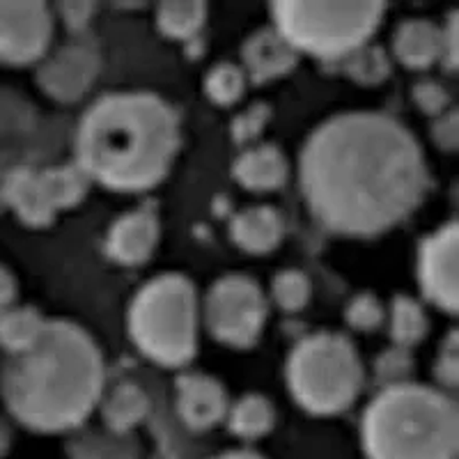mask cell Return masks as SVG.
Here are the masks:
<instances>
[{
    "instance_id": "cell-19",
    "label": "cell",
    "mask_w": 459,
    "mask_h": 459,
    "mask_svg": "<svg viewBox=\"0 0 459 459\" xmlns=\"http://www.w3.org/2000/svg\"><path fill=\"white\" fill-rule=\"evenodd\" d=\"M97 407H100L106 429L134 434V429L145 423L147 416H150L152 400L138 384L120 381L110 391H104Z\"/></svg>"
},
{
    "instance_id": "cell-33",
    "label": "cell",
    "mask_w": 459,
    "mask_h": 459,
    "mask_svg": "<svg viewBox=\"0 0 459 459\" xmlns=\"http://www.w3.org/2000/svg\"><path fill=\"white\" fill-rule=\"evenodd\" d=\"M272 117V110L266 104H253L251 108H246L244 113H239L232 120V126H230V134H232V141L237 145H246V143L255 141L262 134V129L266 126Z\"/></svg>"
},
{
    "instance_id": "cell-5",
    "label": "cell",
    "mask_w": 459,
    "mask_h": 459,
    "mask_svg": "<svg viewBox=\"0 0 459 459\" xmlns=\"http://www.w3.org/2000/svg\"><path fill=\"white\" fill-rule=\"evenodd\" d=\"M198 292L182 273L147 281L126 313V329L138 351L163 368L191 363L198 350Z\"/></svg>"
},
{
    "instance_id": "cell-25",
    "label": "cell",
    "mask_w": 459,
    "mask_h": 459,
    "mask_svg": "<svg viewBox=\"0 0 459 459\" xmlns=\"http://www.w3.org/2000/svg\"><path fill=\"white\" fill-rule=\"evenodd\" d=\"M207 5L204 3H191V0H178V3H161L157 7V28L168 39L188 42L194 39L207 23Z\"/></svg>"
},
{
    "instance_id": "cell-37",
    "label": "cell",
    "mask_w": 459,
    "mask_h": 459,
    "mask_svg": "<svg viewBox=\"0 0 459 459\" xmlns=\"http://www.w3.org/2000/svg\"><path fill=\"white\" fill-rule=\"evenodd\" d=\"M16 292H19V285H16L14 273L5 264H0V315L14 306Z\"/></svg>"
},
{
    "instance_id": "cell-3",
    "label": "cell",
    "mask_w": 459,
    "mask_h": 459,
    "mask_svg": "<svg viewBox=\"0 0 459 459\" xmlns=\"http://www.w3.org/2000/svg\"><path fill=\"white\" fill-rule=\"evenodd\" d=\"M179 115L154 92L100 97L81 117L74 136L76 166L90 182L141 194L157 186L178 157Z\"/></svg>"
},
{
    "instance_id": "cell-13",
    "label": "cell",
    "mask_w": 459,
    "mask_h": 459,
    "mask_svg": "<svg viewBox=\"0 0 459 459\" xmlns=\"http://www.w3.org/2000/svg\"><path fill=\"white\" fill-rule=\"evenodd\" d=\"M175 407L188 429L204 432L223 423L230 400L219 379L203 372H184L175 381Z\"/></svg>"
},
{
    "instance_id": "cell-8",
    "label": "cell",
    "mask_w": 459,
    "mask_h": 459,
    "mask_svg": "<svg viewBox=\"0 0 459 459\" xmlns=\"http://www.w3.org/2000/svg\"><path fill=\"white\" fill-rule=\"evenodd\" d=\"M90 184L76 163L19 166L0 182V207L12 209L28 228H47L60 212L83 203Z\"/></svg>"
},
{
    "instance_id": "cell-1",
    "label": "cell",
    "mask_w": 459,
    "mask_h": 459,
    "mask_svg": "<svg viewBox=\"0 0 459 459\" xmlns=\"http://www.w3.org/2000/svg\"><path fill=\"white\" fill-rule=\"evenodd\" d=\"M299 184L319 225L344 237L384 235L428 188V166L407 125L351 110L315 126L299 157Z\"/></svg>"
},
{
    "instance_id": "cell-35",
    "label": "cell",
    "mask_w": 459,
    "mask_h": 459,
    "mask_svg": "<svg viewBox=\"0 0 459 459\" xmlns=\"http://www.w3.org/2000/svg\"><path fill=\"white\" fill-rule=\"evenodd\" d=\"M56 12L69 30L83 32L92 23L94 14H97V5L94 3H60Z\"/></svg>"
},
{
    "instance_id": "cell-16",
    "label": "cell",
    "mask_w": 459,
    "mask_h": 459,
    "mask_svg": "<svg viewBox=\"0 0 459 459\" xmlns=\"http://www.w3.org/2000/svg\"><path fill=\"white\" fill-rule=\"evenodd\" d=\"M282 237H285V221H282L281 212L269 204L241 209L239 214H235L230 221L232 244L251 255H264V253L276 251Z\"/></svg>"
},
{
    "instance_id": "cell-22",
    "label": "cell",
    "mask_w": 459,
    "mask_h": 459,
    "mask_svg": "<svg viewBox=\"0 0 459 459\" xmlns=\"http://www.w3.org/2000/svg\"><path fill=\"white\" fill-rule=\"evenodd\" d=\"M48 319L32 306H12L0 315V347L7 356L32 350L42 338Z\"/></svg>"
},
{
    "instance_id": "cell-14",
    "label": "cell",
    "mask_w": 459,
    "mask_h": 459,
    "mask_svg": "<svg viewBox=\"0 0 459 459\" xmlns=\"http://www.w3.org/2000/svg\"><path fill=\"white\" fill-rule=\"evenodd\" d=\"M161 235V223L154 204L131 209L115 219L106 235V255L122 266L145 264Z\"/></svg>"
},
{
    "instance_id": "cell-29",
    "label": "cell",
    "mask_w": 459,
    "mask_h": 459,
    "mask_svg": "<svg viewBox=\"0 0 459 459\" xmlns=\"http://www.w3.org/2000/svg\"><path fill=\"white\" fill-rule=\"evenodd\" d=\"M372 372H375V384L381 388H393L409 384L413 375V354L411 350H402L391 344L388 350L381 351L372 363Z\"/></svg>"
},
{
    "instance_id": "cell-26",
    "label": "cell",
    "mask_w": 459,
    "mask_h": 459,
    "mask_svg": "<svg viewBox=\"0 0 459 459\" xmlns=\"http://www.w3.org/2000/svg\"><path fill=\"white\" fill-rule=\"evenodd\" d=\"M338 65L340 72L344 76H350L351 81L360 85H379L381 81H386L391 76V60L388 53L375 44H363L350 56L342 57Z\"/></svg>"
},
{
    "instance_id": "cell-10",
    "label": "cell",
    "mask_w": 459,
    "mask_h": 459,
    "mask_svg": "<svg viewBox=\"0 0 459 459\" xmlns=\"http://www.w3.org/2000/svg\"><path fill=\"white\" fill-rule=\"evenodd\" d=\"M100 69V51L90 42L74 39L48 51L37 63L35 81L57 104H76L97 83Z\"/></svg>"
},
{
    "instance_id": "cell-32",
    "label": "cell",
    "mask_w": 459,
    "mask_h": 459,
    "mask_svg": "<svg viewBox=\"0 0 459 459\" xmlns=\"http://www.w3.org/2000/svg\"><path fill=\"white\" fill-rule=\"evenodd\" d=\"M411 97L413 104L420 108V113L429 115L432 120L453 108V97H450L448 88L438 83V81H418L411 90Z\"/></svg>"
},
{
    "instance_id": "cell-11",
    "label": "cell",
    "mask_w": 459,
    "mask_h": 459,
    "mask_svg": "<svg viewBox=\"0 0 459 459\" xmlns=\"http://www.w3.org/2000/svg\"><path fill=\"white\" fill-rule=\"evenodd\" d=\"M53 16L44 3H0V63H39L51 51Z\"/></svg>"
},
{
    "instance_id": "cell-27",
    "label": "cell",
    "mask_w": 459,
    "mask_h": 459,
    "mask_svg": "<svg viewBox=\"0 0 459 459\" xmlns=\"http://www.w3.org/2000/svg\"><path fill=\"white\" fill-rule=\"evenodd\" d=\"M246 79L244 69L235 63H219L209 69L204 76V94L216 106H232L244 97Z\"/></svg>"
},
{
    "instance_id": "cell-36",
    "label": "cell",
    "mask_w": 459,
    "mask_h": 459,
    "mask_svg": "<svg viewBox=\"0 0 459 459\" xmlns=\"http://www.w3.org/2000/svg\"><path fill=\"white\" fill-rule=\"evenodd\" d=\"M441 65L450 74L457 69V12H453L441 26Z\"/></svg>"
},
{
    "instance_id": "cell-39",
    "label": "cell",
    "mask_w": 459,
    "mask_h": 459,
    "mask_svg": "<svg viewBox=\"0 0 459 459\" xmlns=\"http://www.w3.org/2000/svg\"><path fill=\"white\" fill-rule=\"evenodd\" d=\"M212 459H264L262 455L253 453V450H246V448H235V450H225V453L216 455Z\"/></svg>"
},
{
    "instance_id": "cell-15",
    "label": "cell",
    "mask_w": 459,
    "mask_h": 459,
    "mask_svg": "<svg viewBox=\"0 0 459 459\" xmlns=\"http://www.w3.org/2000/svg\"><path fill=\"white\" fill-rule=\"evenodd\" d=\"M299 63V51L276 26L257 28L241 47V65L248 83L264 85L287 76Z\"/></svg>"
},
{
    "instance_id": "cell-12",
    "label": "cell",
    "mask_w": 459,
    "mask_h": 459,
    "mask_svg": "<svg viewBox=\"0 0 459 459\" xmlns=\"http://www.w3.org/2000/svg\"><path fill=\"white\" fill-rule=\"evenodd\" d=\"M457 221H448L425 237L418 248V285L432 306L457 313Z\"/></svg>"
},
{
    "instance_id": "cell-6",
    "label": "cell",
    "mask_w": 459,
    "mask_h": 459,
    "mask_svg": "<svg viewBox=\"0 0 459 459\" xmlns=\"http://www.w3.org/2000/svg\"><path fill=\"white\" fill-rule=\"evenodd\" d=\"M285 379L299 407L315 416H335L360 395L366 370L347 335L322 331L294 347L287 359Z\"/></svg>"
},
{
    "instance_id": "cell-38",
    "label": "cell",
    "mask_w": 459,
    "mask_h": 459,
    "mask_svg": "<svg viewBox=\"0 0 459 459\" xmlns=\"http://www.w3.org/2000/svg\"><path fill=\"white\" fill-rule=\"evenodd\" d=\"M10 446H12V428L10 423H7V418L0 416V459L10 453Z\"/></svg>"
},
{
    "instance_id": "cell-30",
    "label": "cell",
    "mask_w": 459,
    "mask_h": 459,
    "mask_svg": "<svg viewBox=\"0 0 459 459\" xmlns=\"http://www.w3.org/2000/svg\"><path fill=\"white\" fill-rule=\"evenodd\" d=\"M344 322L350 329L372 333L386 324V308L375 292H359L344 308Z\"/></svg>"
},
{
    "instance_id": "cell-20",
    "label": "cell",
    "mask_w": 459,
    "mask_h": 459,
    "mask_svg": "<svg viewBox=\"0 0 459 459\" xmlns=\"http://www.w3.org/2000/svg\"><path fill=\"white\" fill-rule=\"evenodd\" d=\"M67 459H141V441L136 434L79 428L67 441Z\"/></svg>"
},
{
    "instance_id": "cell-34",
    "label": "cell",
    "mask_w": 459,
    "mask_h": 459,
    "mask_svg": "<svg viewBox=\"0 0 459 459\" xmlns=\"http://www.w3.org/2000/svg\"><path fill=\"white\" fill-rule=\"evenodd\" d=\"M432 141L438 150L455 152L459 143V120L457 110L450 108L448 113L438 115L432 120Z\"/></svg>"
},
{
    "instance_id": "cell-18",
    "label": "cell",
    "mask_w": 459,
    "mask_h": 459,
    "mask_svg": "<svg viewBox=\"0 0 459 459\" xmlns=\"http://www.w3.org/2000/svg\"><path fill=\"white\" fill-rule=\"evenodd\" d=\"M393 56L409 69H428L441 60V26L429 19H404L393 32Z\"/></svg>"
},
{
    "instance_id": "cell-9",
    "label": "cell",
    "mask_w": 459,
    "mask_h": 459,
    "mask_svg": "<svg viewBox=\"0 0 459 459\" xmlns=\"http://www.w3.org/2000/svg\"><path fill=\"white\" fill-rule=\"evenodd\" d=\"M203 313L207 331L219 342L246 350L260 340L269 303L253 278L228 273L209 287Z\"/></svg>"
},
{
    "instance_id": "cell-23",
    "label": "cell",
    "mask_w": 459,
    "mask_h": 459,
    "mask_svg": "<svg viewBox=\"0 0 459 459\" xmlns=\"http://www.w3.org/2000/svg\"><path fill=\"white\" fill-rule=\"evenodd\" d=\"M386 322L393 344L402 350H411L418 342H423L429 331V317L425 308L420 306V301L407 297V294L393 297L386 310Z\"/></svg>"
},
{
    "instance_id": "cell-28",
    "label": "cell",
    "mask_w": 459,
    "mask_h": 459,
    "mask_svg": "<svg viewBox=\"0 0 459 459\" xmlns=\"http://www.w3.org/2000/svg\"><path fill=\"white\" fill-rule=\"evenodd\" d=\"M310 281L299 269H282L272 281V299L285 313H299L310 301Z\"/></svg>"
},
{
    "instance_id": "cell-31",
    "label": "cell",
    "mask_w": 459,
    "mask_h": 459,
    "mask_svg": "<svg viewBox=\"0 0 459 459\" xmlns=\"http://www.w3.org/2000/svg\"><path fill=\"white\" fill-rule=\"evenodd\" d=\"M434 377L438 381V388L444 393L457 391L459 384V340L457 331H450L438 347L437 360H434Z\"/></svg>"
},
{
    "instance_id": "cell-21",
    "label": "cell",
    "mask_w": 459,
    "mask_h": 459,
    "mask_svg": "<svg viewBox=\"0 0 459 459\" xmlns=\"http://www.w3.org/2000/svg\"><path fill=\"white\" fill-rule=\"evenodd\" d=\"M225 423L235 437L253 441V438L272 432V428L276 425V411H273L272 400L262 393H246L237 402H230Z\"/></svg>"
},
{
    "instance_id": "cell-7",
    "label": "cell",
    "mask_w": 459,
    "mask_h": 459,
    "mask_svg": "<svg viewBox=\"0 0 459 459\" xmlns=\"http://www.w3.org/2000/svg\"><path fill=\"white\" fill-rule=\"evenodd\" d=\"M386 7L381 3H273L272 26L301 53L340 63L370 42Z\"/></svg>"
},
{
    "instance_id": "cell-17",
    "label": "cell",
    "mask_w": 459,
    "mask_h": 459,
    "mask_svg": "<svg viewBox=\"0 0 459 459\" xmlns=\"http://www.w3.org/2000/svg\"><path fill=\"white\" fill-rule=\"evenodd\" d=\"M232 178L248 191L269 194L285 186L290 178V163L281 147L253 145L246 147L232 163Z\"/></svg>"
},
{
    "instance_id": "cell-24",
    "label": "cell",
    "mask_w": 459,
    "mask_h": 459,
    "mask_svg": "<svg viewBox=\"0 0 459 459\" xmlns=\"http://www.w3.org/2000/svg\"><path fill=\"white\" fill-rule=\"evenodd\" d=\"M37 122L39 115L26 94L0 85V143L26 141L37 129Z\"/></svg>"
},
{
    "instance_id": "cell-4",
    "label": "cell",
    "mask_w": 459,
    "mask_h": 459,
    "mask_svg": "<svg viewBox=\"0 0 459 459\" xmlns=\"http://www.w3.org/2000/svg\"><path fill=\"white\" fill-rule=\"evenodd\" d=\"M360 441L368 459H457V402L413 381L381 388L363 413Z\"/></svg>"
},
{
    "instance_id": "cell-2",
    "label": "cell",
    "mask_w": 459,
    "mask_h": 459,
    "mask_svg": "<svg viewBox=\"0 0 459 459\" xmlns=\"http://www.w3.org/2000/svg\"><path fill=\"white\" fill-rule=\"evenodd\" d=\"M106 391L100 344L69 319H48L32 350L7 356L0 395L16 423L32 432H76Z\"/></svg>"
}]
</instances>
